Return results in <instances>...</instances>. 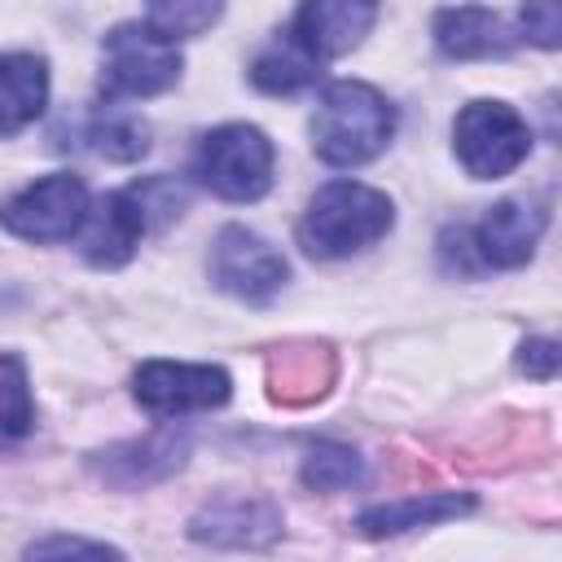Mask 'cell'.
<instances>
[{
  "label": "cell",
  "instance_id": "6da1fadb",
  "mask_svg": "<svg viewBox=\"0 0 562 562\" xmlns=\"http://www.w3.org/2000/svg\"><path fill=\"white\" fill-rule=\"evenodd\" d=\"M391 136L395 110L378 88L338 79L321 92V105L312 114V145L329 167H360L378 158Z\"/></svg>",
  "mask_w": 562,
  "mask_h": 562
},
{
  "label": "cell",
  "instance_id": "7a4b0ae2",
  "mask_svg": "<svg viewBox=\"0 0 562 562\" xmlns=\"http://www.w3.org/2000/svg\"><path fill=\"white\" fill-rule=\"evenodd\" d=\"M391 220H395V211H391L386 193L356 184V180H334V184L316 189V198L307 202L299 241L316 259H342V255H356V250L373 246L378 237H386Z\"/></svg>",
  "mask_w": 562,
  "mask_h": 562
},
{
  "label": "cell",
  "instance_id": "3957f363",
  "mask_svg": "<svg viewBox=\"0 0 562 562\" xmlns=\"http://www.w3.org/2000/svg\"><path fill=\"white\" fill-rule=\"evenodd\" d=\"M180 48L176 40L158 35L145 22H123L101 44V92L110 101L127 97H158L180 79Z\"/></svg>",
  "mask_w": 562,
  "mask_h": 562
},
{
  "label": "cell",
  "instance_id": "277c9868",
  "mask_svg": "<svg viewBox=\"0 0 562 562\" xmlns=\"http://www.w3.org/2000/svg\"><path fill=\"white\" fill-rule=\"evenodd\" d=\"M272 140L259 127L246 123H224L202 136L198 145V176L211 193L228 202H255L272 184Z\"/></svg>",
  "mask_w": 562,
  "mask_h": 562
},
{
  "label": "cell",
  "instance_id": "5b68a950",
  "mask_svg": "<svg viewBox=\"0 0 562 562\" xmlns=\"http://www.w3.org/2000/svg\"><path fill=\"white\" fill-rule=\"evenodd\" d=\"M457 158L474 180H501L531 154L527 123L501 101H470L457 114Z\"/></svg>",
  "mask_w": 562,
  "mask_h": 562
},
{
  "label": "cell",
  "instance_id": "8992f818",
  "mask_svg": "<svg viewBox=\"0 0 562 562\" xmlns=\"http://www.w3.org/2000/svg\"><path fill=\"white\" fill-rule=\"evenodd\" d=\"M83 215H88V189L70 171L44 176L0 206V224L26 241H66L79 233Z\"/></svg>",
  "mask_w": 562,
  "mask_h": 562
},
{
  "label": "cell",
  "instance_id": "52a82bcc",
  "mask_svg": "<svg viewBox=\"0 0 562 562\" xmlns=\"http://www.w3.org/2000/svg\"><path fill=\"white\" fill-rule=\"evenodd\" d=\"M136 400L154 417H184L202 408H220L228 400V373L215 364H176V360H149L136 369Z\"/></svg>",
  "mask_w": 562,
  "mask_h": 562
},
{
  "label": "cell",
  "instance_id": "ba28073f",
  "mask_svg": "<svg viewBox=\"0 0 562 562\" xmlns=\"http://www.w3.org/2000/svg\"><path fill=\"white\" fill-rule=\"evenodd\" d=\"M285 272H290L285 259L241 224L224 228L211 246V281L233 299L263 303L285 285Z\"/></svg>",
  "mask_w": 562,
  "mask_h": 562
},
{
  "label": "cell",
  "instance_id": "9c48e42d",
  "mask_svg": "<svg viewBox=\"0 0 562 562\" xmlns=\"http://www.w3.org/2000/svg\"><path fill=\"white\" fill-rule=\"evenodd\" d=\"M373 18H378V0H303L290 35L316 61H329L351 53L369 35Z\"/></svg>",
  "mask_w": 562,
  "mask_h": 562
},
{
  "label": "cell",
  "instance_id": "30bf717a",
  "mask_svg": "<svg viewBox=\"0 0 562 562\" xmlns=\"http://www.w3.org/2000/svg\"><path fill=\"white\" fill-rule=\"evenodd\" d=\"M145 233V202L132 193H105L97 206H88L79 224V246L92 268H119L132 259Z\"/></svg>",
  "mask_w": 562,
  "mask_h": 562
},
{
  "label": "cell",
  "instance_id": "8fae6325",
  "mask_svg": "<svg viewBox=\"0 0 562 562\" xmlns=\"http://www.w3.org/2000/svg\"><path fill=\"white\" fill-rule=\"evenodd\" d=\"M544 233V215L527 202H496L479 228H474V250L492 268H518L531 259L536 241Z\"/></svg>",
  "mask_w": 562,
  "mask_h": 562
},
{
  "label": "cell",
  "instance_id": "7c38bea8",
  "mask_svg": "<svg viewBox=\"0 0 562 562\" xmlns=\"http://www.w3.org/2000/svg\"><path fill=\"white\" fill-rule=\"evenodd\" d=\"M435 44L443 57H457V61H479V57H501L509 53V31L505 22L483 9V4H457V9H443L435 18Z\"/></svg>",
  "mask_w": 562,
  "mask_h": 562
},
{
  "label": "cell",
  "instance_id": "4fadbf2b",
  "mask_svg": "<svg viewBox=\"0 0 562 562\" xmlns=\"http://www.w3.org/2000/svg\"><path fill=\"white\" fill-rule=\"evenodd\" d=\"M268 382H272V400H281V404H312L334 382V351L321 342L277 347V356L268 364Z\"/></svg>",
  "mask_w": 562,
  "mask_h": 562
},
{
  "label": "cell",
  "instance_id": "5bb4252c",
  "mask_svg": "<svg viewBox=\"0 0 562 562\" xmlns=\"http://www.w3.org/2000/svg\"><path fill=\"white\" fill-rule=\"evenodd\" d=\"M48 101V70L31 53H9L0 57V136L22 132L26 123L40 119Z\"/></svg>",
  "mask_w": 562,
  "mask_h": 562
},
{
  "label": "cell",
  "instance_id": "9a60e30c",
  "mask_svg": "<svg viewBox=\"0 0 562 562\" xmlns=\"http://www.w3.org/2000/svg\"><path fill=\"white\" fill-rule=\"evenodd\" d=\"M277 531H281V518L263 501H220L202 518H193V536L215 544H263Z\"/></svg>",
  "mask_w": 562,
  "mask_h": 562
},
{
  "label": "cell",
  "instance_id": "2e32d148",
  "mask_svg": "<svg viewBox=\"0 0 562 562\" xmlns=\"http://www.w3.org/2000/svg\"><path fill=\"white\" fill-rule=\"evenodd\" d=\"M470 509V496H448V492H426V496H404L395 505H373L360 514V531L364 536H395L422 522H439V518H457Z\"/></svg>",
  "mask_w": 562,
  "mask_h": 562
},
{
  "label": "cell",
  "instance_id": "e0dca14e",
  "mask_svg": "<svg viewBox=\"0 0 562 562\" xmlns=\"http://www.w3.org/2000/svg\"><path fill=\"white\" fill-rule=\"evenodd\" d=\"M316 70H321V61H316L294 35H281V40H272V44L255 57L250 79H255L263 92H299V88H307V83L316 79Z\"/></svg>",
  "mask_w": 562,
  "mask_h": 562
},
{
  "label": "cell",
  "instance_id": "ac0fdd59",
  "mask_svg": "<svg viewBox=\"0 0 562 562\" xmlns=\"http://www.w3.org/2000/svg\"><path fill=\"white\" fill-rule=\"evenodd\" d=\"M224 0H145V26H154L167 40L202 35L220 18Z\"/></svg>",
  "mask_w": 562,
  "mask_h": 562
},
{
  "label": "cell",
  "instance_id": "d6986e66",
  "mask_svg": "<svg viewBox=\"0 0 562 562\" xmlns=\"http://www.w3.org/2000/svg\"><path fill=\"white\" fill-rule=\"evenodd\" d=\"M35 426L26 369L18 356H0V443H18Z\"/></svg>",
  "mask_w": 562,
  "mask_h": 562
},
{
  "label": "cell",
  "instance_id": "ffe728a7",
  "mask_svg": "<svg viewBox=\"0 0 562 562\" xmlns=\"http://www.w3.org/2000/svg\"><path fill=\"white\" fill-rule=\"evenodd\" d=\"M360 479V457L342 443H316L303 461V483L316 492H342Z\"/></svg>",
  "mask_w": 562,
  "mask_h": 562
},
{
  "label": "cell",
  "instance_id": "44dd1931",
  "mask_svg": "<svg viewBox=\"0 0 562 562\" xmlns=\"http://www.w3.org/2000/svg\"><path fill=\"white\" fill-rule=\"evenodd\" d=\"M145 136H149L145 123H136V119H127V114H110V119L97 123V149H101L105 158H114V162L140 158L145 145H149Z\"/></svg>",
  "mask_w": 562,
  "mask_h": 562
},
{
  "label": "cell",
  "instance_id": "7402d4cb",
  "mask_svg": "<svg viewBox=\"0 0 562 562\" xmlns=\"http://www.w3.org/2000/svg\"><path fill=\"white\" fill-rule=\"evenodd\" d=\"M522 31L540 48H558L562 40V0H527L522 4Z\"/></svg>",
  "mask_w": 562,
  "mask_h": 562
},
{
  "label": "cell",
  "instance_id": "603a6c76",
  "mask_svg": "<svg viewBox=\"0 0 562 562\" xmlns=\"http://www.w3.org/2000/svg\"><path fill=\"white\" fill-rule=\"evenodd\" d=\"M518 369H522L527 378L549 382V378L558 373V342H553V338H536V342H527L522 356H518Z\"/></svg>",
  "mask_w": 562,
  "mask_h": 562
},
{
  "label": "cell",
  "instance_id": "cb8c5ba5",
  "mask_svg": "<svg viewBox=\"0 0 562 562\" xmlns=\"http://www.w3.org/2000/svg\"><path fill=\"white\" fill-rule=\"evenodd\" d=\"M31 558H48V553H92V558H105V553H119L110 544H88V540H40L26 549Z\"/></svg>",
  "mask_w": 562,
  "mask_h": 562
}]
</instances>
